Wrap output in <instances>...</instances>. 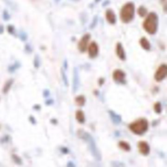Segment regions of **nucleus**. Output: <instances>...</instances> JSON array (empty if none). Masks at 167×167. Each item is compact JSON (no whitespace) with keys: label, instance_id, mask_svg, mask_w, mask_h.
Returning <instances> with one entry per match:
<instances>
[{"label":"nucleus","instance_id":"1","mask_svg":"<svg viewBox=\"0 0 167 167\" xmlns=\"http://www.w3.org/2000/svg\"><path fill=\"white\" fill-rule=\"evenodd\" d=\"M78 135L79 137L83 139L87 143L90 152L93 157L96 160H101L102 155L101 152L96 146L95 141L92 135L82 130H79L78 131Z\"/></svg>","mask_w":167,"mask_h":167},{"label":"nucleus","instance_id":"2","mask_svg":"<svg viewBox=\"0 0 167 167\" xmlns=\"http://www.w3.org/2000/svg\"><path fill=\"white\" fill-rule=\"evenodd\" d=\"M158 18L157 15L154 12L148 14L144 21L143 27L145 31L149 34H154L157 30Z\"/></svg>","mask_w":167,"mask_h":167},{"label":"nucleus","instance_id":"3","mask_svg":"<svg viewBox=\"0 0 167 167\" xmlns=\"http://www.w3.org/2000/svg\"><path fill=\"white\" fill-rule=\"evenodd\" d=\"M129 128L133 133L138 135H141L148 131V122L145 119H140L130 124Z\"/></svg>","mask_w":167,"mask_h":167},{"label":"nucleus","instance_id":"4","mask_svg":"<svg viewBox=\"0 0 167 167\" xmlns=\"http://www.w3.org/2000/svg\"><path fill=\"white\" fill-rule=\"evenodd\" d=\"M134 14V4L132 3H127L121 9L120 12L121 20L125 23H128L133 20Z\"/></svg>","mask_w":167,"mask_h":167},{"label":"nucleus","instance_id":"5","mask_svg":"<svg viewBox=\"0 0 167 167\" xmlns=\"http://www.w3.org/2000/svg\"><path fill=\"white\" fill-rule=\"evenodd\" d=\"M167 73V67L165 64H162L155 72L154 79L158 82H161L166 78Z\"/></svg>","mask_w":167,"mask_h":167},{"label":"nucleus","instance_id":"6","mask_svg":"<svg viewBox=\"0 0 167 167\" xmlns=\"http://www.w3.org/2000/svg\"><path fill=\"white\" fill-rule=\"evenodd\" d=\"M90 39V35L87 33L85 34L80 40L78 45V48L80 52L83 53L86 51Z\"/></svg>","mask_w":167,"mask_h":167},{"label":"nucleus","instance_id":"7","mask_svg":"<svg viewBox=\"0 0 167 167\" xmlns=\"http://www.w3.org/2000/svg\"><path fill=\"white\" fill-rule=\"evenodd\" d=\"M125 74L121 70H116L113 73V78L115 82L123 83L125 81Z\"/></svg>","mask_w":167,"mask_h":167},{"label":"nucleus","instance_id":"8","mask_svg":"<svg viewBox=\"0 0 167 167\" xmlns=\"http://www.w3.org/2000/svg\"><path fill=\"white\" fill-rule=\"evenodd\" d=\"M79 86V71L76 68H74L73 72V93L76 92L78 91Z\"/></svg>","mask_w":167,"mask_h":167},{"label":"nucleus","instance_id":"9","mask_svg":"<svg viewBox=\"0 0 167 167\" xmlns=\"http://www.w3.org/2000/svg\"><path fill=\"white\" fill-rule=\"evenodd\" d=\"M138 148L140 153L145 156L148 155L150 152V147L146 142H139L138 144Z\"/></svg>","mask_w":167,"mask_h":167},{"label":"nucleus","instance_id":"10","mask_svg":"<svg viewBox=\"0 0 167 167\" xmlns=\"http://www.w3.org/2000/svg\"><path fill=\"white\" fill-rule=\"evenodd\" d=\"M99 52L98 45L95 42L91 43L88 48V53L90 57L94 59L96 57Z\"/></svg>","mask_w":167,"mask_h":167},{"label":"nucleus","instance_id":"11","mask_svg":"<svg viewBox=\"0 0 167 167\" xmlns=\"http://www.w3.org/2000/svg\"><path fill=\"white\" fill-rule=\"evenodd\" d=\"M116 53L120 59L122 60H125V59L126 57H125V52L122 45L119 43L117 44L116 46Z\"/></svg>","mask_w":167,"mask_h":167},{"label":"nucleus","instance_id":"12","mask_svg":"<svg viewBox=\"0 0 167 167\" xmlns=\"http://www.w3.org/2000/svg\"><path fill=\"white\" fill-rule=\"evenodd\" d=\"M105 15H106V20L109 23L111 24H114L115 23L116 21V17L115 14L112 10H107Z\"/></svg>","mask_w":167,"mask_h":167},{"label":"nucleus","instance_id":"13","mask_svg":"<svg viewBox=\"0 0 167 167\" xmlns=\"http://www.w3.org/2000/svg\"><path fill=\"white\" fill-rule=\"evenodd\" d=\"M109 114L112 121L116 125H119L122 122V118L118 114L116 113L112 110L109 111Z\"/></svg>","mask_w":167,"mask_h":167},{"label":"nucleus","instance_id":"14","mask_svg":"<svg viewBox=\"0 0 167 167\" xmlns=\"http://www.w3.org/2000/svg\"><path fill=\"white\" fill-rule=\"evenodd\" d=\"M140 45L143 49L145 50H148L151 49V44L149 41L148 40L147 38L145 37H143L140 39Z\"/></svg>","mask_w":167,"mask_h":167},{"label":"nucleus","instance_id":"15","mask_svg":"<svg viewBox=\"0 0 167 167\" xmlns=\"http://www.w3.org/2000/svg\"><path fill=\"white\" fill-rule=\"evenodd\" d=\"M76 118L80 124H83L85 122V115L82 110H78L76 113Z\"/></svg>","mask_w":167,"mask_h":167},{"label":"nucleus","instance_id":"16","mask_svg":"<svg viewBox=\"0 0 167 167\" xmlns=\"http://www.w3.org/2000/svg\"><path fill=\"white\" fill-rule=\"evenodd\" d=\"M119 147L125 151H131V147L128 143L125 141H120L119 143Z\"/></svg>","mask_w":167,"mask_h":167},{"label":"nucleus","instance_id":"17","mask_svg":"<svg viewBox=\"0 0 167 167\" xmlns=\"http://www.w3.org/2000/svg\"><path fill=\"white\" fill-rule=\"evenodd\" d=\"M75 102L78 106H83L85 103V98L83 96H79L75 99Z\"/></svg>","mask_w":167,"mask_h":167},{"label":"nucleus","instance_id":"18","mask_svg":"<svg viewBox=\"0 0 167 167\" xmlns=\"http://www.w3.org/2000/svg\"><path fill=\"white\" fill-rule=\"evenodd\" d=\"M12 83H13V80L12 79H10V80H8L7 83L4 85V87L3 89V92L4 93H7L8 92V90H10Z\"/></svg>","mask_w":167,"mask_h":167},{"label":"nucleus","instance_id":"19","mask_svg":"<svg viewBox=\"0 0 167 167\" xmlns=\"http://www.w3.org/2000/svg\"><path fill=\"white\" fill-rule=\"evenodd\" d=\"M154 111L157 114H160L161 113L162 106L160 102H157L155 103V105H154Z\"/></svg>","mask_w":167,"mask_h":167},{"label":"nucleus","instance_id":"20","mask_svg":"<svg viewBox=\"0 0 167 167\" xmlns=\"http://www.w3.org/2000/svg\"><path fill=\"white\" fill-rule=\"evenodd\" d=\"M138 13L139 15H140V16L144 17L147 14V10L144 7L142 6L138 8Z\"/></svg>","mask_w":167,"mask_h":167},{"label":"nucleus","instance_id":"21","mask_svg":"<svg viewBox=\"0 0 167 167\" xmlns=\"http://www.w3.org/2000/svg\"><path fill=\"white\" fill-rule=\"evenodd\" d=\"M61 76H62V78L63 81L64 82V84L66 86H68V80L67 77L65 73L64 72V70L61 69Z\"/></svg>","mask_w":167,"mask_h":167},{"label":"nucleus","instance_id":"22","mask_svg":"<svg viewBox=\"0 0 167 167\" xmlns=\"http://www.w3.org/2000/svg\"><path fill=\"white\" fill-rule=\"evenodd\" d=\"M19 38L22 41H26L27 39V35L24 31H21L19 33Z\"/></svg>","mask_w":167,"mask_h":167},{"label":"nucleus","instance_id":"23","mask_svg":"<svg viewBox=\"0 0 167 167\" xmlns=\"http://www.w3.org/2000/svg\"><path fill=\"white\" fill-rule=\"evenodd\" d=\"M3 18L4 21H6L9 20L10 18V14L8 13V11H7V10H4L3 11Z\"/></svg>","mask_w":167,"mask_h":167},{"label":"nucleus","instance_id":"24","mask_svg":"<svg viewBox=\"0 0 167 167\" xmlns=\"http://www.w3.org/2000/svg\"><path fill=\"white\" fill-rule=\"evenodd\" d=\"M112 166L113 167H124L125 166V165L124 163L119 161H113L112 162Z\"/></svg>","mask_w":167,"mask_h":167},{"label":"nucleus","instance_id":"25","mask_svg":"<svg viewBox=\"0 0 167 167\" xmlns=\"http://www.w3.org/2000/svg\"><path fill=\"white\" fill-rule=\"evenodd\" d=\"M34 65L36 68H38L40 66L39 57L38 55H36L35 56L34 60Z\"/></svg>","mask_w":167,"mask_h":167},{"label":"nucleus","instance_id":"26","mask_svg":"<svg viewBox=\"0 0 167 167\" xmlns=\"http://www.w3.org/2000/svg\"><path fill=\"white\" fill-rule=\"evenodd\" d=\"M19 67H20V64H19V63L16 62L15 64H14L13 65L10 67L9 70H10V72H14V71H15V70L19 68Z\"/></svg>","mask_w":167,"mask_h":167},{"label":"nucleus","instance_id":"27","mask_svg":"<svg viewBox=\"0 0 167 167\" xmlns=\"http://www.w3.org/2000/svg\"><path fill=\"white\" fill-rule=\"evenodd\" d=\"M7 31L8 33L10 34H14L15 33V28L14 26L12 25H9L7 26Z\"/></svg>","mask_w":167,"mask_h":167},{"label":"nucleus","instance_id":"28","mask_svg":"<svg viewBox=\"0 0 167 167\" xmlns=\"http://www.w3.org/2000/svg\"><path fill=\"white\" fill-rule=\"evenodd\" d=\"M25 50H26L27 52H28V53H31L32 52V48H31V47L30 46L29 44H27V45H26L25 46Z\"/></svg>","mask_w":167,"mask_h":167},{"label":"nucleus","instance_id":"29","mask_svg":"<svg viewBox=\"0 0 167 167\" xmlns=\"http://www.w3.org/2000/svg\"><path fill=\"white\" fill-rule=\"evenodd\" d=\"M4 32V27L3 25H0V34H3Z\"/></svg>","mask_w":167,"mask_h":167},{"label":"nucleus","instance_id":"30","mask_svg":"<svg viewBox=\"0 0 167 167\" xmlns=\"http://www.w3.org/2000/svg\"><path fill=\"white\" fill-rule=\"evenodd\" d=\"M67 166L70 167H75V165H74V164H73V163L72 162L70 161L69 162H68Z\"/></svg>","mask_w":167,"mask_h":167},{"label":"nucleus","instance_id":"31","mask_svg":"<svg viewBox=\"0 0 167 167\" xmlns=\"http://www.w3.org/2000/svg\"><path fill=\"white\" fill-rule=\"evenodd\" d=\"M49 95V92L48 90H45L44 92V96H45V97H47Z\"/></svg>","mask_w":167,"mask_h":167},{"label":"nucleus","instance_id":"32","mask_svg":"<svg viewBox=\"0 0 167 167\" xmlns=\"http://www.w3.org/2000/svg\"><path fill=\"white\" fill-rule=\"evenodd\" d=\"M64 68H65V69H67V67H68V64H67V60H65V61H64Z\"/></svg>","mask_w":167,"mask_h":167},{"label":"nucleus","instance_id":"33","mask_svg":"<svg viewBox=\"0 0 167 167\" xmlns=\"http://www.w3.org/2000/svg\"><path fill=\"white\" fill-rule=\"evenodd\" d=\"M71 1H79V0H71Z\"/></svg>","mask_w":167,"mask_h":167},{"label":"nucleus","instance_id":"34","mask_svg":"<svg viewBox=\"0 0 167 167\" xmlns=\"http://www.w3.org/2000/svg\"><path fill=\"white\" fill-rule=\"evenodd\" d=\"M56 1H59V0H56Z\"/></svg>","mask_w":167,"mask_h":167}]
</instances>
